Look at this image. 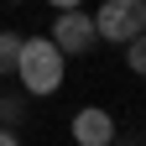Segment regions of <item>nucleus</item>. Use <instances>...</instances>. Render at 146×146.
Segmentation results:
<instances>
[{
  "instance_id": "3",
  "label": "nucleus",
  "mask_w": 146,
  "mask_h": 146,
  "mask_svg": "<svg viewBox=\"0 0 146 146\" xmlns=\"http://www.w3.org/2000/svg\"><path fill=\"white\" fill-rule=\"evenodd\" d=\"M52 42L63 47V58H89L94 52V42H99V31H94V16L89 11H78V5H68V11H58L52 16Z\"/></svg>"
},
{
  "instance_id": "5",
  "label": "nucleus",
  "mask_w": 146,
  "mask_h": 146,
  "mask_svg": "<svg viewBox=\"0 0 146 146\" xmlns=\"http://www.w3.org/2000/svg\"><path fill=\"white\" fill-rule=\"evenodd\" d=\"M16 52H21V36H16V31H0V78L16 73Z\"/></svg>"
},
{
  "instance_id": "10",
  "label": "nucleus",
  "mask_w": 146,
  "mask_h": 146,
  "mask_svg": "<svg viewBox=\"0 0 146 146\" xmlns=\"http://www.w3.org/2000/svg\"><path fill=\"white\" fill-rule=\"evenodd\" d=\"M11 5H21V0H11Z\"/></svg>"
},
{
  "instance_id": "4",
  "label": "nucleus",
  "mask_w": 146,
  "mask_h": 146,
  "mask_svg": "<svg viewBox=\"0 0 146 146\" xmlns=\"http://www.w3.org/2000/svg\"><path fill=\"white\" fill-rule=\"evenodd\" d=\"M73 141H78V146H110V141H115V115L99 110V104L78 110V115H73Z\"/></svg>"
},
{
  "instance_id": "8",
  "label": "nucleus",
  "mask_w": 146,
  "mask_h": 146,
  "mask_svg": "<svg viewBox=\"0 0 146 146\" xmlns=\"http://www.w3.org/2000/svg\"><path fill=\"white\" fill-rule=\"evenodd\" d=\"M47 5H58V11H68V5H84V0H47Z\"/></svg>"
},
{
  "instance_id": "6",
  "label": "nucleus",
  "mask_w": 146,
  "mask_h": 146,
  "mask_svg": "<svg viewBox=\"0 0 146 146\" xmlns=\"http://www.w3.org/2000/svg\"><path fill=\"white\" fill-rule=\"evenodd\" d=\"M125 63H131V73H141V78H146V31L125 42Z\"/></svg>"
},
{
  "instance_id": "1",
  "label": "nucleus",
  "mask_w": 146,
  "mask_h": 146,
  "mask_svg": "<svg viewBox=\"0 0 146 146\" xmlns=\"http://www.w3.org/2000/svg\"><path fill=\"white\" fill-rule=\"evenodd\" d=\"M63 73H68V58L52 36H21V52H16V78H21L26 94H58L63 89Z\"/></svg>"
},
{
  "instance_id": "7",
  "label": "nucleus",
  "mask_w": 146,
  "mask_h": 146,
  "mask_svg": "<svg viewBox=\"0 0 146 146\" xmlns=\"http://www.w3.org/2000/svg\"><path fill=\"white\" fill-rule=\"evenodd\" d=\"M0 146H21V136H16L11 125H0Z\"/></svg>"
},
{
  "instance_id": "9",
  "label": "nucleus",
  "mask_w": 146,
  "mask_h": 146,
  "mask_svg": "<svg viewBox=\"0 0 146 146\" xmlns=\"http://www.w3.org/2000/svg\"><path fill=\"white\" fill-rule=\"evenodd\" d=\"M110 146H125V141H110Z\"/></svg>"
},
{
  "instance_id": "2",
  "label": "nucleus",
  "mask_w": 146,
  "mask_h": 146,
  "mask_svg": "<svg viewBox=\"0 0 146 146\" xmlns=\"http://www.w3.org/2000/svg\"><path fill=\"white\" fill-rule=\"evenodd\" d=\"M94 31H99V42L125 47L131 36L146 31V0H104L94 11Z\"/></svg>"
}]
</instances>
